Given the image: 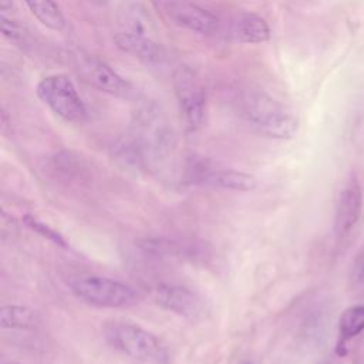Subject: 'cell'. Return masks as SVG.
I'll return each instance as SVG.
<instances>
[{"instance_id": "cell-23", "label": "cell", "mask_w": 364, "mask_h": 364, "mask_svg": "<svg viewBox=\"0 0 364 364\" xmlns=\"http://www.w3.org/2000/svg\"><path fill=\"white\" fill-rule=\"evenodd\" d=\"M90 1H92V3H95L98 6H104V4L108 3V0H90Z\"/></svg>"}, {"instance_id": "cell-7", "label": "cell", "mask_w": 364, "mask_h": 364, "mask_svg": "<svg viewBox=\"0 0 364 364\" xmlns=\"http://www.w3.org/2000/svg\"><path fill=\"white\" fill-rule=\"evenodd\" d=\"M152 299L161 309L191 321L202 320L208 313V307L202 296L181 284H158L152 291Z\"/></svg>"}, {"instance_id": "cell-2", "label": "cell", "mask_w": 364, "mask_h": 364, "mask_svg": "<svg viewBox=\"0 0 364 364\" xmlns=\"http://www.w3.org/2000/svg\"><path fill=\"white\" fill-rule=\"evenodd\" d=\"M105 341L115 351L145 364H168L169 351L152 331L128 321L112 320L102 327Z\"/></svg>"}, {"instance_id": "cell-5", "label": "cell", "mask_w": 364, "mask_h": 364, "mask_svg": "<svg viewBox=\"0 0 364 364\" xmlns=\"http://www.w3.org/2000/svg\"><path fill=\"white\" fill-rule=\"evenodd\" d=\"M36 92L37 97L63 119L75 124L87 119L85 105L67 75L53 74L44 77L37 84Z\"/></svg>"}, {"instance_id": "cell-4", "label": "cell", "mask_w": 364, "mask_h": 364, "mask_svg": "<svg viewBox=\"0 0 364 364\" xmlns=\"http://www.w3.org/2000/svg\"><path fill=\"white\" fill-rule=\"evenodd\" d=\"M68 287L77 299L95 307L125 309L138 300V293L132 286L104 276L73 277Z\"/></svg>"}, {"instance_id": "cell-11", "label": "cell", "mask_w": 364, "mask_h": 364, "mask_svg": "<svg viewBox=\"0 0 364 364\" xmlns=\"http://www.w3.org/2000/svg\"><path fill=\"white\" fill-rule=\"evenodd\" d=\"M114 43L121 51L131 54L145 64L158 65L165 60L164 48L148 36L121 31L114 36Z\"/></svg>"}, {"instance_id": "cell-24", "label": "cell", "mask_w": 364, "mask_h": 364, "mask_svg": "<svg viewBox=\"0 0 364 364\" xmlns=\"http://www.w3.org/2000/svg\"><path fill=\"white\" fill-rule=\"evenodd\" d=\"M3 364H14V363H3Z\"/></svg>"}, {"instance_id": "cell-3", "label": "cell", "mask_w": 364, "mask_h": 364, "mask_svg": "<svg viewBox=\"0 0 364 364\" xmlns=\"http://www.w3.org/2000/svg\"><path fill=\"white\" fill-rule=\"evenodd\" d=\"M132 139L141 149L145 161H159L173 148V129L159 105L146 102L141 105L132 119Z\"/></svg>"}, {"instance_id": "cell-18", "label": "cell", "mask_w": 364, "mask_h": 364, "mask_svg": "<svg viewBox=\"0 0 364 364\" xmlns=\"http://www.w3.org/2000/svg\"><path fill=\"white\" fill-rule=\"evenodd\" d=\"M139 249L154 257H171L186 253V247L175 240L166 237H146L139 242Z\"/></svg>"}, {"instance_id": "cell-15", "label": "cell", "mask_w": 364, "mask_h": 364, "mask_svg": "<svg viewBox=\"0 0 364 364\" xmlns=\"http://www.w3.org/2000/svg\"><path fill=\"white\" fill-rule=\"evenodd\" d=\"M119 23L124 27V31L132 34L148 36L154 30V23L148 13L135 3H125L119 10Z\"/></svg>"}, {"instance_id": "cell-6", "label": "cell", "mask_w": 364, "mask_h": 364, "mask_svg": "<svg viewBox=\"0 0 364 364\" xmlns=\"http://www.w3.org/2000/svg\"><path fill=\"white\" fill-rule=\"evenodd\" d=\"M173 85L179 112L186 129H199L206 114V97L203 87L195 74L188 68H179L175 73Z\"/></svg>"}, {"instance_id": "cell-10", "label": "cell", "mask_w": 364, "mask_h": 364, "mask_svg": "<svg viewBox=\"0 0 364 364\" xmlns=\"http://www.w3.org/2000/svg\"><path fill=\"white\" fill-rule=\"evenodd\" d=\"M168 16L179 26L200 34H212L218 30V18L208 10L183 0L166 4Z\"/></svg>"}, {"instance_id": "cell-22", "label": "cell", "mask_w": 364, "mask_h": 364, "mask_svg": "<svg viewBox=\"0 0 364 364\" xmlns=\"http://www.w3.org/2000/svg\"><path fill=\"white\" fill-rule=\"evenodd\" d=\"M0 7H1V11L4 14L9 9L13 7V3H11V0H0Z\"/></svg>"}, {"instance_id": "cell-9", "label": "cell", "mask_w": 364, "mask_h": 364, "mask_svg": "<svg viewBox=\"0 0 364 364\" xmlns=\"http://www.w3.org/2000/svg\"><path fill=\"white\" fill-rule=\"evenodd\" d=\"M363 206V192L358 181L353 176L341 189L334 216V233L337 237H343L350 233L360 219Z\"/></svg>"}, {"instance_id": "cell-16", "label": "cell", "mask_w": 364, "mask_h": 364, "mask_svg": "<svg viewBox=\"0 0 364 364\" xmlns=\"http://www.w3.org/2000/svg\"><path fill=\"white\" fill-rule=\"evenodd\" d=\"M364 331V306L353 304L347 307L338 320V344L337 348H343L347 341Z\"/></svg>"}, {"instance_id": "cell-14", "label": "cell", "mask_w": 364, "mask_h": 364, "mask_svg": "<svg viewBox=\"0 0 364 364\" xmlns=\"http://www.w3.org/2000/svg\"><path fill=\"white\" fill-rule=\"evenodd\" d=\"M40 324L37 311L21 304H3L0 307V326L9 330H34Z\"/></svg>"}, {"instance_id": "cell-13", "label": "cell", "mask_w": 364, "mask_h": 364, "mask_svg": "<svg viewBox=\"0 0 364 364\" xmlns=\"http://www.w3.org/2000/svg\"><path fill=\"white\" fill-rule=\"evenodd\" d=\"M230 37L240 43H263L270 37V28L264 18L245 11L232 18Z\"/></svg>"}, {"instance_id": "cell-12", "label": "cell", "mask_w": 364, "mask_h": 364, "mask_svg": "<svg viewBox=\"0 0 364 364\" xmlns=\"http://www.w3.org/2000/svg\"><path fill=\"white\" fill-rule=\"evenodd\" d=\"M200 185H208L219 189L226 191H236V192H249L255 191L259 185V181L255 175L236 171V169H208L203 175Z\"/></svg>"}, {"instance_id": "cell-21", "label": "cell", "mask_w": 364, "mask_h": 364, "mask_svg": "<svg viewBox=\"0 0 364 364\" xmlns=\"http://www.w3.org/2000/svg\"><path fill=\"white\" fill-rule=\"evenodd\" d=\"M1 30H3V34L16 41V40H20L23 37V30L21 27L11 18H7L4 14L1 16Z\"/></svg>"}, {"instance_id": "cell-19", "label": "cell", "mask_w": 364, "mask_h": 364, "mask_svg": "<svg viewBox=\"0 0 364 364\" xmlns=\"http://www.w3.org/2000/svg\"><path fill=\"white\" fill-rule=\"evenodd\" d=\"M21 220H23V223H24L30 230H33L34 233H37V235H40L41 237L47 239V240L51 242L53 245L60 246V247H63V249H68V247H70L68 242L65 240V237H64L58 230L53 229L50 225H47L46 222L40 220L38 218H36V216H33V215H24Z\"/></svg>"}, {"instance_id": "cell-1", "label": "cell", "mask_w": 364, "mask_h": 364, "mask_svg": "<svg viewBox=\"0 0 364 364\" xmlns=\"http://www.w3.org/2000/svg\"><path fill=\"white\" fill-rule=\"evenodd\" d=\"M239 115L259 134L274 139H290L299 128L297 117L263 91L246 90L235 98Z\"/></svg>"}, {"instance_id": "cell-8", "label": "cell", "mask_w": 364, "mask_h": 364, "mask_svg": "<svg viewBox=\"0 0 364 364\" xmlns=\"http://www.w3.org/2000/svg\"><path fill=\"white\" fill-rule=\"evenodd\" d=\"M78 73L100 91L117 97H125L131 92L129 82L97 57H81L78 61Z\"/></svg>"}, {"instance_id": "cell-20", "label": "cell", "mask_w": 364, "mask_h": 364, "mask_svg": "<svg viewBox=\"0 0 364 364\" xmlns=\"http://www.w3.org/2000/svg\"><path fill=\"white\" fill-rule=\"evenodd\" d=\"M351 287L354 291L364 294V249L357 255L351 267Z\"/></svg>"}, {"instance_id": "cell-17", "label": "cell", "mask_w": 364, "mask_h": 364, "mask_svg": "<svg viewBox=\"0 0 364 364\" xmlns=\"http://www.w3.org/2000/svg\"><path fill=\"white\" fill-rule=\"evenodd\" d=\"M33 16L46 27L60 31L65 26L64 16L54 0H24Z\"/></svg>"}]
</instances>
